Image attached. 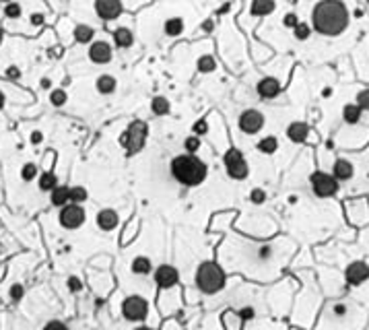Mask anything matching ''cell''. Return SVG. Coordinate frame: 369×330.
Returning <instances> with one entry per match:
<instances>
[{
  "label": "cell",
  "instance_id": "cell-1",
  "mask_svg": "<svg viewBox=\"0 0 369 330\" xmlns=\"http://www.w3.org/2000/svg\"><path fill=\"white\" fill-rule=\"evenodd\" d=\"M314 29L322 35H338L349 25V11L342 3L330 0V3H320L312 15Z\"/></svg>",
  "mask_w": 369,
  "mask_h": 330
},
{
  "label": "cell",
  "instance_id": "cell-2",
  "mask_svg": "<svg viewBox=\"0 0 369 330\" xmlns=\"http://www.w3.org/2000/svg\"><path fill=\"white\" fill-rule=\"evenodd\" d=\"M171 175L176 178L180 184L184 186H198L204 182L206 173H208V167L204 161H200L196 155H180V157H173L171 161Z\"/></svg>",
  "mask_w": 369,
  "mask_h": 330
},
{
  "label": "cell",
  "instance_id": "cell-3",
  "mask_svg": "<svg viewBox=\"0 0 369 330\" xmlns=\"http://www.w3.org/2000/svg\"><path fill=\"white\" fill-rule=\"evenodd\" d=\"M196 285L206 295L219 293L225 287V273L216 262H202L196 271Z\"/></svg>",
  "mask_w": 369,
  "mask_h": 330
},
{
  "label": "cell",
  "instance_id": "cell-4",
  "mask_svg": "<svg viewBox=\"0 0 369 330\" xmlns=\"http://www.w3.org/2000/svg\"><path fill=\"white\" fill-rule=\"evenodd\" d=\"M122 316L130 322H142L149 316V303L140 295H130L122 303Z\"/></svg>",
  "mask_w": 369,
  "mask_h": 330
},
{
  "label": "cell",
  "instance_id": "cell-5",
  "mask_svg": "<svg viewBox=\"0 0 369 330\" xmlns=\"http://www.w3.org/2000/svg\"><path fill=\"white\" fill-rule=\"evenodd\" d=\"M312 188L316 192V196L320 198H328V196H334L336 190H338V182L334 175L330 173H324V171H316L312 175Z\"/></svg>",
  "mask_w": 369,
  "mask_h": 330
},
{
  "label": "cell",
  "instance_id": "cell-6",
  "mask_svg": "<svg viewBox=\"0 0 369 330\" xmlns=\"http://www.w3.org/2000/svg\"><path fill=\"white\" fill-rule=\"evenodd\" d=\"M146 139V124L144 122H134L126 130V137H122V145L128 149V153H136L142 149Z\"/></svg>",
  "mask_w": 369,
  "mask_h": 330
},
{
  "label": "cell",
  "instance_id": "cell-7",
  "mask_svg": "<svg viewBox=\"0 0 369 330\" xmlns=\"http://www.w3.org/2000/svg\"><path fill=\"white\" fill-rule=\"evenodd\" d=\"M225 167L233 180H244L248 175V163L237 149H229L225 153Z\"/></svg>",
  "mask_w": 369,
  "mask_h": 330
},
{
  "label": "cell",
  "instance_id": "cell-8",
  "mask_svg": "<svg viewBox=\"0 0 369 330\" xmlns=\"http://www.w3.org/2000/svg\"><path fill=\"white\" fill-rule=\"evenodd\" d=\"M85 223V211L81 205H66L60 211V225L66 229H77Z\"/></svg>",
  "mask_w": 369,
  "mask_h": 330
},
{
  "label": "cell",
  "instance_id": "cell-9",
  "mask_svg": "<svg viewBox=\"0 0 369 330\" xmlns=\"http://www.w3.org/2000/svg\"><path fill=\"white\" fill-rule=\"evenodd\" d=\"M264 126V116L258 112V109H246L240 116V128L246 135H256V132Z\"/></svg>",
  "mask_w": 369,
  "mask_h": 330
},
{
  "label": "cell",
  "instance_id": "cell-10",
  "mask_svg": "<svg viewBox=\"0 0 369 330\" xmlns=\"http://www.w3.org/2000/svg\"><path fill=\"white\" fill-rule=\"evenodd\" d=\"M180 281V273L171 267V264H161V267L155 271V283L161 289H169L173 285H178Z\"/></svg>",
  "mask_w": 369,
  "mask_h": 330
},
{
  "label": "cell",
  "instance_id": "cell-11",
  "mask_svg": "<svg viewBox=\"0 0 369 330\" xmlns=\"http://www.w3.org/2000/svg\"><path fill=\"white\" fill-rule=\"evenodd\" d=\"M344 277H346V283L355 287V285H361V283H365L369 279V267H367L365 262H361V260L351 262L349 267H346Z\"/></svg>",
  "mask_w": 369,
  "mask_h": 330
},
{
  "label": "cell",
  "instance_id": "cell-12",
  "mask_svg": "<svg viewBox=\"0 0 369 330\" xmlns=\"http://www.w3.org/2000/svg\"><path fill=\"white\" fill-rule=\"evenodd\" d=\"M95 13L103 21H114L116 17H120L122 5L118 0H99V3H95Z\"/></svg>",
  "mask_w": 369,
  "mask_h": 330
},
{
  "label": "cell",
  "instance_id": "cell-13",
  "mask_svg": "<svg viewBox=\"0 0 369 330\" xmlns=\"http://www.w3.org/2000/svg\"><path fill=\"white\" fill-rule=\"evenodd\" d=\"M112 46L107 41H93L91 48H89V58L95 62V64H107L112 60Z\"/></svg>",
  "mask_w": 369,
  "mask_h": 330
},
{
  "label": "cell",
  "instance_id": "cell-14",
  "mask_svg": "<svg viewBox=\"0 0 369 330\" xmlns=\"http://www.w3.org/2000/svg\"><path fill=\"white\" fill-rule=\"evenodd\" d=\"M258 95L260 97H264V99H272V97H276L278 95V91H280V85H278V81L276 79H272V77H266V79H262L258 83Z\"/></svg>",
  "mask_w": 369,
  "mask_h": 330
},
{
  "label": "cell",
  "instance_id": "cell-15",
  "mask_svg": "<svg viewBox=\"0 0 369 330\" xmlns=\"http://www.w3.org/2000/svg\"><path fill=\"white\" fill-rule=\"evenodd\" d=\"M118 223H120V219H118V213H116V211H112V209H103V211H99V215H97V225H99L103 231H112V229H116Z\"/></svg>",
  "mask_w": 369,
  "mask_h": 330
},
{
  "label": "cell",
  "instance_id": "cell-16",
  "mask_svg": "<svg viewBox=\"0 0 369 330\" xmlns=\"http://www.w3.org/2000/svg\"><path fill=\"white\" fill-rule=\"evenodd\" d=\"M355 173V167L351 161L346 159H336L334 161V167H332V175L336 178V182H344V180H351Z\"/></svg>",
  "mask_w": 369,
  "mask_h": 330
},
{
  "label": "cell",
  "instance_id": "cell-17",
  "mask_svg": "<svg viewBox=\"0 0 369 330\" xmlns=\"http://www.w3.org/2000/svg\"><path fill=\"white\" fill-rule=\"evenodd\" d=\"M310 135V126L306 122H293L289 124L287 128V137L293 141V143H303Z\"/></svg>",
  "mask_w": 369,
  "mask_h": 330
},
{
  "label": "cell",
  "instance_id": "cell-18",
  "mask_svg": "<svg viewBox=\"0 0 369 330\" xmlns=\"http://www.w3.org/2000/svg\"><path fill=\"white\" fill-rule=\"evenodd\" d=\"M52 205L54 207H66V205H70V188L68 186H56L52 190Z\"/></svg>",
  "mask_w": 369,
  "mask_h": 330
},
{
  "label": "cell",
  "instance_id": "cell-19",
  "mask_svg": "<svg viewBox=\"0 0 369 330\" xmlns=\"http://www.w3.org/2000/svg\"><path fill=\"white\" fill-rule=\"evenodd\" d=\"M114 41L118 48H130L134 43V37H132V31L126 29V27H120L114 31Z\"/></svg>",
  "mask_w": 369,
  "mask_h": 330
},
{
  "label": "cell",
  "instance_id": "cell-20",
  "mask_svg": "<svg viewBox=\"0 0 369 330\" xmlns=\"http://www.w3.org/2000/svg\"><path fill=\"white\" fill-rule=\"evenodd\" d=\"M97 91L99 93H103V95H110V93H114V89H116V79L112 77V75H101L99 79H97Z\"/></svg>",
  "mask_w": 369,
  "mask_h": 330
},
{
  "label": "cell",
  "instance_id": "cell-21",
  "mask_svg": "<svg viewBox=\"0 0 369 330\" xmlns=\"http://www.w3.org/2000/svg\"><path fill=\"white\" fill-rule=\"evenodd\" d=\"M361 112H363V109L357 103H349V105H344V109H342V118H344L346 124H357L361 120Z\"/></svg>",
  "mask_w": 369,
  "mask_h": 330
},
{
  "label": "cell",
  "instance_id": "cell-22",
  "mask_svg": "<svg viewBox=\"0 0 369 330\" xmlns=\"http://www.w3.org/2000/svg\"><path fill=\"white\" fill-rule=\"evenodd\" d=\"M151 271H153V264H151V260L146 256H136L132 260V273L134 275H149Z\"/></svg>",
  "mask_w": 369,
  "mask_h": 330
},
{
  "label": "cell",
  "instance_id": "cell-23",
  "mask_svg": "<svg viewBox=\"0 0 369 330\" xmlns=\"http://www.w3.org/2000/svg\"><path fill=\"white\" fill-rule=\"evenodd\" d=\"M93 35H95V29L89 25H77L75 27V39L79 43H89L93 39Z\"/></svg>",
  "mask_w": 369,
  "mask_h": 330
},
{
  "label": "cell",
  "instance_id": "cell-24",
  "mask_svg": "<svg viewBox=\"0 0 369 330\" xmlns=\"http://www.w3.org/2000/svg\"><path fill=\"white\" fill-rule=\"evenodd\" d=\"M274 11V3L272 0H256L252 5V15H258V17H264V15H270Z\"/></svg>",
  "mask_w": 369,
  "mask_h": 330
},
{
  "label": "cell",
  "instance_id": "cell-25",
  "mask_svg": "<svg viewBox=\"0 0 369 330\" xmlns=\"http://www.w3.org/2000/svg\"><path fill=\"white\" fill-rule=\"evenodd\" d=\"M182 31H184V21H182L180 17H171V19L165 21V33H167V35L176 37V35H180Z\"/></svg>",
  "mask_w": 369,
  "mask_h": 330
},
{
  "label": "cell",
  "instance_id": "cell-26",
  "mask_svg": "<svg viewBox=\"0 0 369 330\" xmlns=\"http://www.w3.org/2000/svg\"><path fill=\"white\" fill-rule=\"evenodd\" d=\"M58 186V180H56V175L52 173V171H46V173H41L39 175V190H54Z\"/></svg>",
  "mask_w": 369,
  "mask_h": 330
},
{
  "label": "cell",
  "instance_id": "cell-27",
  "mask_svg": "<svg viewBox=\"0 0 369 330\" xmlns=\"http://www.w3.org/2000/svg\"><path fill=\"white\" fill-rule=\"evenodd\" d=\"M151 109H153V114L163 116V114L169 112V101L165 97H155L153 101H151Z\"/></svg>",
  "mask_w": 369,
  "mask_h": 330
},
{
  "label": "cell",
  "instance_id": "cell-28",
  "mask_svg": "<svg viewBox=\"0 0 369 330\" xmlns=\"http://www.w3.org/2000/svg\"><path fill=\"white\" fill-rule=\"evenodd\" d=\"M276 147H278V141L274 137H266V139H262L258 143V151L266 153V155H272V153L276 151Z\"/></svg>",
  "mask_w": 369,
  "mask_h": 330
},
{
  "label": "cell",
  "instance_id": "cell-29",
  "mask_svg": "<svg viewBox=\"0 0 369 330\" xmlns=\"http://www.w3.org/2000/svg\"><path fill=\"white\" fill-rule=\"evenodd\" d=\"M83 201H87V190H85L83 186L70 188V203H72V205H81Z\"/></svg>",
  "mask_w": 369,
  "mask_h": 330
},
{
  "label": "cell",
  "instance_id": "cell-30",
  "mask_svg": "<svg viewBox=\"0 0 369 330\" xmlns=\"http://www.w3.org/2000/svg\"><path fill=\"white\" fill-rule=\"evenodd\" d=\"M198 71H200V73H210V71H214V58H212V56H202V58L198 60Z\"/></svg>",
  "mask_w": 369,
  "mask_h": 330
},
{
  "label": "cell",
  "instance_id": "cell-31",
  "mask_svg": "<svg viewBox=\"0 0 369 330\" xmlns=\"http://www.w3.org/2000/svg\"><path fill=\"white\" fill-rule=\"evenodd\" d=\"M184 147H186V151H188V155H194V153L200 149V139H198V137H188V139L184 141Z\"/></svg>",
  "mask_w": 369,
  "mask_h": 330
},
{
  "label": "cell",
  "instance_id": "cell-32",
  "mask_svg": "<svg viewBox=\"0 0 369 330\" xmlns=\"http://www.w3.org/2000/svg\"><path fill=\"white\" fill-rule=\"evenodd\" d=\"M293 33H295V37H297L299 41H306V39L310 37V25H308V23H301V21H299V25L293 29Z\"/></svg>",
  "mask_w": 369,
  "mask_h": 330
},
{
  "label": "cell",
  "instance_id": "cell-33",
  "mask_svg": "<svg viewBox=\"0 0 369 330\" xmlns=\"http://www.w3.org/2000/svg\"><path fill=\"white\" fill-rule=\"evenodd\" d=\"M35 175H37V167H35L33 163H25V165H23V169H21V178H23L25 182L33 180Z\"/></svg>",
  "mask_w": 369,
  "mask_h": 330
},
{
  "label": "cell",
  "instance_id": "cell-34",
  "mask_svg": "<svg viewBox=\"0 0 369 330\" xmlns=\"http://www.w3.org/2000/svg\"><path fill=\"white\" fill-rule=\"evenodd\" d=\"M50 101H52L54 105H64V103H66V91H64V89H56V91H52Z\"/></svg>",
  "mask_w": 369,
  "mask_h": 330
},
{
  "label": "cell",
  "instance_id": "cell-35",
  "mask_svg": "<svg viewBox=\"0 0 369 330\" xmlns=\"http://www.w3.org/2000/svg\"><path fill=\"white\" fill-rule=\"evenodd\" d=\"M5 15H7L9 19H19V17H21V5L9 3V5L5 7Z\"/></svg>",
  "mask_w": 369,
  "mask_h": 330
},
{
  "label": "cell",
  "instance_id": "cell-36",
  "mask_svg": "<svg viewBox=\"0 0 369 330\" xmlns=\"http://www.w3.org/2000/svg\"><path fill=\"white\" fill-rule=\"evenodd\" d=\"M357 105H359L361 109H367V112H369V89L359 91V95H357Z\"/></svg>",
  "mask_w": 369,
  "mask_h": 330
},
{
  "label": "cell",
  "instance_id": "cell-37",
  "mask_svg": "<svg viewBox=\"0 0 369 330\" xmlns=\"http://www.w3.org/2000/svg\"><path fill=\"white\" fill-rule=\"evenodd\" d=\"M250 201H252V203H256V205H262V203L266 201V192H264V190H260V188L252 190V194H250Z\"/></svg>",
  "mask_w": 369,
  "mask_h": 330
},
{
  "label": "cell",
  "instance_id": "cell-38",
  "mask_svg": "<svg viewBox=\"0 0 369 330\" xmlns=\"http://www.w3.org/2000/svg\"><path fill=\"white\" fill-rule=\"evenodd\" d=\"M41 330H70L64 322H60V320H52V322H48L46 326H43Z\"/></svg>",
  "mask_w": 369,
  "mask_h": 330
},
{
  "label": "cell",
  "instance_id": "cell-39",
  "mask_svg": "<svg viewBox=\"0 0 369 330\" xmlns=\"http://www.w3.org/2000/svg\"><path fill=\"white\" fill-rule=\"evenodd\" d=\"M283 23H285V27H291V29H295V27L299 25L297 15H295V13H287V15H285V19H283Z\"/></svg>",
  "mask_w": 369,
  "mask_h": 330
},
{
  "label": "cell",
  "instance_id": "cell-40",
  "mask_svg": "<svg viewBox=\"0 0 369 330\" xmlns=\"http://www.w3.org/2000/svg\"><path fill=\"white\" fill-rule=\"evenodd\" d=\"M23 293H25L23 285H13V287H11V299L13 301H19L21 297H23Z\"/></svg>",
  "mask_w": 369,
  "mask_h": 330
},
{
  "label": "cell",
  "instance_id": "cell-41",
  "mask_svg": "<svg viewBox=\"0 0 369 330\" xmlns=\"http://www.w3.org/2000/svg\"><path fill=\"white\" fill-rule=\"evenodd\" d=\"M194 135H206V130H208V124H206V120H198L196 124H194Z\"/></svg>",
  "mask_w": 369,
  "mask_h": 330
},
{
  "label": "cell",
  "instance_id": "cell-42",
  "mask_svg": "<svg viewBox=\"0 0 369 330\" xmlns=\"http://www.w3.org/2000/svg\"><path fill=\"white\" fill-rule=\"evenodd\" d=\"M68 289H70L72 293L81 291V289H83V283H81V279H77V277H68Z\"/></svg>",
  "mask_w": 369,
  "mask_h": 330
},
{
  "label": "cell",
  "instance_id": "cell-43",
  "mask_svg": "<svg viewBox=\"0 0 369 330\" xmlns=\"http://www.w3.org/2000/svg\"><path fill=\"white\" fill-rule=\"evenodd\" d=\"M240 318L242 320H252L254 318V307H242V310H240Z\"/></svg>",
  "mask_w": 369,
  "mask_h": 330
},
{
  "label": "cell",
  "instance_id": "cell-44",
  "mask_svg": "<svg viewBox=\"0 0 369 330\" xmlns=\"http://www.w3.org/2000/svg\"><path fill=\"white\" fill-rule=\"evenodd\" d=\"M7 77H9V79H19V77H21V73H19L17 66H11V69L7 71Z\"/></svg>",
  "mask_w": 369,
  "mask_h": 330
},
{
  "label": "cell",
  "instance_id": "cell-45",
  "mask_svg": "<svg viewBox=\"0 0 369 330\" xmlns=\"http://www.w3.org/2000/svg\"><path fill=\"white\" fill-rule=\"evenodd\" d=\"M334 314H336V316H344V314H346V305H344V303L334 305Z\"/></svg>",
  "mask_w": 369,
  "mask_h": 330
},
{
  "label": "cell",
  "instance_id": "cell-46",
  "mask_svg": "<svg viewBox=\"0 0 369 330\" xmlns=\"http://www.w3.org/2000/svg\"><path fill=\"white\" fill-rule=\"evenodd\" d=\"M31 23H33V25H41V23H43V17H41L39 13L31 15Z\"/></svg>",
  "mask_w": 369,
  "mask_h": 330
},
{
  "label": "cell",
  "instance_id": "cell-47",
  "mask_svg": "<svg viewBox=\"0 0 369 330\" xmlns=\"http://www.w3.org/2000/svg\"><path fill=\"white\" fill-rule=\"evenodd\" d=\"M50 85H52L50 79H41V87H43V89H50Z\"/></svg>",
  "mask_w": 369,
  "mask_h": 330
},
{
  "label": "cell",
  "instance_id": "cell-48",
  "mask_svg": "<svg viewBox=\"0 0 369 330\" xmlns=\"http://www.w3.org/2000/svg\"><path fill=\"white\" fill-rule=\"evenodd\" d=\"M31 141H33V143H39V141H41V135H39V132H33V137H31Z\"/></svg>",
  "mask_w": 369,
  "mask_h": 330
},
{
  "label": "cell",
  "instance_id": "cell-49",
  "mask_svg": "<svg viewBox=\"0 0 369 330\" xmlns=\"http://www.w3.org/2000/svg\"><path fill=\"white\" fill-rule=\"evenodd\" d=\"M202 29H204V31H210V29H212V23H210V21H208V23H202Z\"/></svg>",
  "mask_w": 369,
  "mask_h": 330
},
{
  "label": "cell",
  "instance_id": "cell-50",
  "mask_svg": "<svg viewBox=\"0 0 369 330\" xmlns=\"http://www.w3.org/2000/svg\"><path fill=\"white\" fill-rule=\"evenodd\" d=\"M3 107H5V93L0 91V109H3Z\"/></svg>",
  "mask_w": 369,
  "mask_h": 330
},
{
  "label": "cell",
  "instance_id": "cell-51",
  "mask_svg": "<svg viewBox=\"0 0 369 330\" xmlns=\"http://www.w3.org/2000/svg\"><path fill=\"white\" fill-rule=\"evenodd\" d=\"M134 330H153V328H149V326H136Z\"/></svg>",
  "mask_w": 369,
  "mask_h": 330
},
{
  "label": "cell",
  "instance_id": "cell-52",
  "mask_svg": "<svg viewBox=\"0 0 369 330\" xmlns=\"http://www.w3.org/2000/svg\"><path fill=\"white\" fill-rule=\"evenodd\" d=\"M227 11H229V5H225V7L219 9V13H227Z\"/></svg>",
  "mask_w": 369,
  "mask_h": 330
},
{
  "label": "cell",
  "instance_id": "cell-53",
  "mask_svg": "<svg viewBox=\"0 0 369 330\" xmlns=\"http://www.w3.org/2000/svg\"><path fill=\"white\" fill-rule=\"evenodd\" d=\"M0 41H3V29H0Z\"/></svg>",
  "mask_w": 369,
  "mask_h": 330
}]
</instances>
